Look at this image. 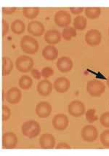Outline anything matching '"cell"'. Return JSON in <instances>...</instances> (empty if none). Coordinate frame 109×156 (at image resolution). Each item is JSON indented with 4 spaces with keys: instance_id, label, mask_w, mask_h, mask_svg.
I'll list each match as a JSON object with an SVG mask.
<instances>
[{
    "instance_id": "20",
    "label": "cell",
    "mask_w": 109,
    "mask_h": 156,
    "mask_svg": "<svg viewBox=\"0 0 109 156\" xmlns=\"http://www.w3.org/2000/svg\"><path fill=\"white\" fill-rule=\"evenodd\" d=\"M11 31L15 34H21L24 32L26 29L25 23L21 20H15L11 23Z\"/></svg>"
},
{
    "instance_id": "38",
    "label": "cell",
    "mask_w": 109,
    "mask_h": 156,
    "mask_svg": "<svg viewBox=\"0 0 109 156\" xmlns=\"http://www.w3.org/2000/svg\"><path fill=\"white\" fill-rule=\"evenodd\" d=\"M108 34H109V29H108Z\"/></svg>"
},
{
    "instance_id": "12",
    "label": "cell",
    "mask_w": 109,
    "mask_h": 156,
    "mask_svg": "<svg viewBox=\"0 0 109 156\" xmlns=\"http://www.w3.org/2000/svg\"><path fill=\"white\" fill-rule=\"evenodd\" d=\"M28 32L34 37H41L44 32V27L38 20L31 21L28 25Z\"/></svg>"
},
{
    "instance_id": "5",
    "label": "cell",
    "mask_w": 109,
    "mask_h": 156,
    "mask_svg": "<svg viewBox=\"0 0 109 156\" xmlns=\"http://www.w3.org/2000/svg\"><path fill=\"white\" fill-rule=\"evenodd\" d=\"M68 112L71 116L79 118L85 113V106L82 101L75 100L68 105Z\"/></svg>"
},
{
    "instance_id": "36",
    "label": "cell",
    "mask_w": 109,
    "mask_h": 156,
    "mask_svg": "<svg viewBox=\"0 0 109 156\" xmlns=\"http://www.w3.org/2000/svg\"><path fill=\"white\" fill-rule=\"evenodd\" d=\"M70 11L72 14L73 15H78L82 13V12L84 11V9L83 8H71L70 9Z\"/></svg>"
},
{
    "instance_id": "7",
    "label": "cell",
    "mask_w": 109,
    "mask_h": 156,
    "mask_svg": "<svg viewBox=\"0 0 109 156\" xmlns=\"http://www.w3.org/2000/svg\"><path fill=\"white\" fill-rule=\"evenodd\" d=\"M55 23L59 27H67L71 22V16L67 11L60 10L55 15Z\"/></svg>"
},
{
    "instance_id": "28",
    "label": "cell",
    "mask_w": 109,
    "mask_h": 156,
    "mask_svg": "<svg viewBox=\"0 0 109 156\" xmlns=\"http://www.w3.org/2000/svg\"><path fill=\"white\" fill-rule=\"evenodd\" d=\"M101 144L104 147H109V130H105L100 136Z\"/></svg>"
},
{
    "instance_id": "32",
    "label": "cell",
    "mask_w": 109,
    "mask_h": 156,
    "mask_svg": "<svg viewBox=\"0 0 109 156\" xmlns=\"http://www.w3.org/2000/svg\"><path fill=\"white\" fill-rule=\"evenodd\" d=\"M10 26L5 19H2V37H5L9 31Z\"/></svg>"
},
{
    "instance_id": "1",
    "label": "cell",
    "mask_w": 109,
    "mask_h": 156,
    "mask_svg": "<svg viewBox=\"0 0 109 156\" xmlns=\"http://www.w3.org/2000/svg\"><path fill=\"white\" fill-rule=\"evenodd\" d=\"M21 131L25 136L29 139L36 138L41 132V126L35 120H29L22 125Z\"/></svg>"
},
{
    "instance_id": "29",
    "label": "cell",
    "mask_w": 109,
    "mask_h": 156,
    "mask_svg": "<svg viewBox=\"0 0 109 156\" xmlns=\"http://www.w3.org/2000/svg\"><path fill=\"white\" fill-rule=\"evenodd\" d=\"M100 122L101 125L106 128H109V112H106L100 117Z\"/></svg>"
},
{
    "instance_id": "34",
    "label": "cell",
    "mask_w": 109,
    "mask_h": 156,
    "mask_svg": "<svg viewBox=\"0 0 109 156\" xmlns=\"http://www.w3.org/2000/svg\"><path fill=\"white\" fill-rule=\"evenodd\" d=\"M2 12L5 15H11L16 11V8H7V7H2Z\"/></svg>"
},
{
    "instance_id": "18",
    "label": "cell",
    "mask_w": 109,
    "mask_h": 156,
    "mask_svg": "<svg viewBox=\"0 0 109 156\" xmlns=\"http://www.w3.org/2000/svg\"><path fill=\"white\" fill-rule=\"evenodd\" d=\"M44 40L49 44H58L61 40V35L58 30L53 29L46 31L44 35Z\"/></svg>"
},
{
    "instance_id": "8",
    "label": "cell",
    "mask_w": 109,
    "mask_h": 156,
    "mask_svg": "<svg viewBox=\"0 0 109 156\" xmlns=\"http://www.w3.org/2000/svg\"><path fill=\"white\" fill-rule=\"evenodd\" d=\"M102 34L97 29L89 30L85 34V41L90 46H97L100 43Z\"/></svg>"
},
{
    "instance_id": "2",
    "label": "cell",
    "mask_w": 109,
    "mask_h": 156,
    "mask_svg": "<svg viewBox=\"0 0 109 156\" xmlns=\"http://www.w3.org/2000/svg\"><path fill=\"white\" fill-rule=\"evenodd\" d=\"M21 48L27 54H35L39 50V43L34 37L25 35L21 40Z\"/></svg>"
},
{
    "instance_id": "15",
    "label": "cell",
    "mask_w": 109,
    "mask_h": 156,
    "mask_svg": "<svg viewBox=\"0 0 109 156\" xmlns=\"http://www.w3.org/2000/svg\"><path fill=\"white\" fill-rule=\"evenodd\" d=\"M53 86L57 92L66 93L70 88V81L65 77H60L55 80Z\"/></svg>"
},
{
    "instance_id": "24",
    "label": "cell",
    "mask_w": 109,
    "mask_h": 156,
    "mask_svg": "<svg viewBox=\"0 0 109 156\" xmlns=\"http://www.w3.org/2000/svg\"><path fill=\"white\" fill-rule=\"evenodd\" d=\"M23 16L28 19H34L37 17L38 14L39 13V8H24L23 10Z\"/></svg>"
},
{
    "instance_id": "16",
    "label": "cell",
    "mask_w": 109,
    "mask_h": 156,
    "mask_svg": "<svg viewBox=\"0 0 109 156\" xmlns=\"http://www.w3.org/2000/svg\"><path fill=\"white\" fill-rule=\"evenodd\" d=\"M39 142L42 149H53L55 145V139L52 134L44 133L40 136Z\"/></svg>"
},
{
    "instance_id": "6",
    "label": "cell",
    "mask_w": 109,
    "mask_h": 156,
    "mask_svg": "<svg viewBox=\"0 0 109 156\" xmlns=\"http://www.w3.org/2000/svg\"><path fill=\"white\" fill-rule=\"evenodd\" d=\"M98 136V131L94 126L87 125L82 129V137L87 142H92Z\"/></svg>"
},
{
    "instance_id": "27",
    "label": "cell",
    "mask_w": 109,
    "mask_h": 156,
    "mask_svg": "<svg viewBox=\"0 0 109 156\" xmlns=\"http://www.w3.org/2000/svg\"><path fill=\"white\" fill-rule=\"evenodd\" d=\"M86 119L90 123L95 122L98 119V117L96 115V110L95 109H90L87 110V112H86Z\"/></svg>"
},
{
    "instance_id": "30",
    "label": "cell",
    "mask_w": 109,
    "mask_h": 156,
    "mask_svg": "<svg viewBox=\"0 0 109 156\" xmlns=\"http://www.w3.org/2000/svg\"><path fill=\"white\" fill-rule=\"evenodd\" d=\"M41 74H42V76L44 78H48L54 74V70H53L51 67L46 66V67L42 69Z\"/></svg>"
},
{
    "instance_id": "21",
    "label": "cell",
    "mask_w": 109,
    "mask_h": 156,
    "mask_svg": "<svg viewBox=\"0 0 109 156\" xmlns=\"http://www.w3.org/2000/svg\"><path fill=\"white\" fill-rule=\"evenodd\" d=\"M87 20L86 18L84 16H79L74 18L73 20V28L77 30H84L87 27Z\"/></svg>"
},
{
    "instance_id": "13",
    "label": "cell",
    "mask_w": 109,
    "mask_h": 156,
    "mask_svg": "<svg viewBox=\"0 0 109 156\" xmlns=\"http://www.w3.org/2000/svg\"><path fill=\"white\" fill-rule=\"evenodd\" d=\"M6 100L12 105L19 103L22 98L21 90L18 88H11L6 93Z\"/></svg>"
},
{
    "instance_id": "11",
    "label": "cell",
    "mask_w": 109,
    "mask_h": 156,
    "mask_svg": "<svg viewBox=\"0 0 109 156\" xmlns=\"http://www.w3.org/2000/svg\"><path fill=\"white\" fill-rule=\"evenodd\" d=\"M18 144V137L12 132H7L2 136V146L5 149H13Z\"/></svg>"
},
{
    "instance_id": "19",
    "label": "cell",
    "mask_w": 109,
    "mask_h": 156,
    "mask_svg": "<svg viewBox=\"0 0 109 156\" xmlns=\"http://www.w3.org/2000/svg\"><path fill=\"white\" fill-rule=\"evenodd\" d=\"M42 56L47 61H53L58 56V51L55 46L47 45L42 50Z\"/></svg>"
},
{
    "instance_id": "26",
    "label": "cell",
    "mask_w": 109,
    "mask_h": 156,
    "mask_svg": "<svg viewBox=\"0 0 109 156\" xmlns=\"http://www.w3.org/2000/svg\"><path fill=\"white\" fill-rule=\"evenodd\" d=\"M84 12L88 18L94 20L99 18L101 13V10L100 8H87Z\"/></svg>"
},
{
    "instance_id": "14",
    "label": "cell",
    "mask_w": 109,
    "mask_h": 156,
    "mask_svg": "<svg viewBox=\"0 0 109 156\" xmlns=\"http://www.w3.org/2000/svg\"><path fill=\"white\" fill-rule=\"evenodd\" d=\"M73 61L69 57L67 56H63L57 61V67L59 71L63 73H66V72L71 71L73 68Z\"/></svg>"
},
{
    "instance_id": "37",
    "label": "cell",
    "mask_w": 109,
    "mask_h": 156,
    "mask_svg": "<svg viewBox=\"0 0 109 156\" xmlns=\"http://www.w3.org/2000/svg\"><path fill=\"white\" fill-rule=\"evenodd\" d=\"M107 85H108V86L109 88V77L108 78V80H107Z\"/></svg>"
},
{
    "instance_id": "3",
    "label": "cell",
    "mask_w": 109,
    "mask_h": 156,
    "mask_svg": "<svg viewBox=\"0 0 109 156\" xmlns=\"http://www.w3.org/2000/svg\"><path fill=\"white\" fill-rule=\"evenodd\" d=\"M105 90H106V87L102 81L92 80L87 83V90L92 97H99L105 92Z\"/></svg>"
},
{
    "instance_id": "33",
    "label": "cell",
    "mask_w": 109,
    "mask_h": 156,
    "mask_svg": "<svg viewBox=\"0 0 109 156\" xmlns=\"http://www.w3.org/2000/svg\"><path fill=\"white\" fill-rule=\"evenodd\" d=\"M31 74L32 75V77L36 80H39L41 78V72H39V71L36 69H31Z\"/></svg>"
},
{
    "instance_id": "31",
    "label": "cell",
    "mask_w": 109,
    "mask_h": 156,
    "mask_svg": "<svg viewBox=\"0 0 109 156\" xmlns=\"http://www.w3.org/2000/svg\"><path fill=\"white\" fill-rule=\"evenodd\" d=\"M11 116V111L10 108L6 105L2 106V120L7 121Z\"/></svg>"
},
{
    "instance_id": "25",
    "label": "cell",
    "mask_w": 109,
    "mask_h": 156,
    "mask_svg": "<svg viewBox=\"0 0 109 156\" xmlns=\"http://www.w3.org/2000/svg\"><path fill=\"white\" fill-rule=\"evenodd\" d=\"M77 35V31L73 27H68L63 31V38L66 40H71Z\"/></svg>"
},
{
    "instance_id": "10",
    "label": "cell",
    "mask_w": 109,
    "mask_h": 156,
    "mask_svg": "<svg viewBox=\"0 0 109 156\" xmlns=\"http://www.w3.org/2000/svg\"><path fill=\"white\" fill-rule=\"evenodd\" d=\"M52 106L47 101H40L36 106V113L40 118H46L50 115Z\"/></svg>"
},
{
    "instance_id": "4",
    "label": "cell",
    "mask_w": 109,
    "mask_h": 156,
    "mask_svg": "<svg viewBox=\"0 0 109 156\" xmlns=\"http://www.w3.org/2000/svg\"><path fill=\"white\" fill-rule=\"evenodd\" d=\"M34 64V60L28 55H21L15 61L16 69L22 73H27L31 71Z\"/></svg>"
},
{
    "instance_id": "17",
    "label": "cell",
    "mask_w": 109,
    "mask_h": 156,
    "mask_svg": "<svg viewBox=\"0 0 109 156\" xmlns=\"http://www.w3.org/2000/svg\"><path fill=\"white\" fill-rule=\"evenodd\" d=\"M36 90L40 96H47L53 91V84L47 80H44L38 83Z\"/></svg>"
},
{
    "instance_id": "9",
    "label": "cell",
    "mask_w": 109,
    "mask_h": 156,
    "mask_svg": "<svg viewBox=\"0 0 109 156\" xmlns=\"http://www.w3.org/2000/svg\"><path fill=\"white\" fill-rule=\"evenodd\" d=\"M69 120L68 117L64 114H58L53 119V126L57 131H64L68 127Z\"/></svg>"
},
{
    "instance_id": "23",
    "label": "cell",
    "mask_w": 109,
    "mask_h": 156,
    "mask_svg": "<svg viewBox=\"0 0 109 156\" xmlns=\"http://www.w3.org/2000/svg\"><path fill=\"white\" fill-rule=\"evenodd\" d=\"M33 80L28 75H23L19 79L18 85L20 88L23 90H29L32 86Z\"/></svg>"
},
{
    "instance_id": "35",
    "label": "cell",
    "mask_w": 109,
    "mask_h": 156,
    "mask_svg": "<svg viewBox=\"0 0 109 156\" xmlns=\"http://www.w3.org/2000/svg\"><path fill=\"white\" fill-rule=\"evenodd\" d=\"M57 149H61V148H64V149H70L71 147H70L67 143L66 142H60L57 145L56 147Z\"/></svg>"
},
{
    "instance_id": "22",
    "label": "cell",
    "mask_w": 109,
    "mask_h": 156,
    "mask_svg": "<svg viewBox=\"0 0 109 156\" xmlns=\"http://www.w3.org/2000/svg\"><path fill=\"white\" fill-rule=\"evenodd\" d=\"M13 68V63L10 58L7 57L2 58V75L6 76L10 75Z\"/></svg>"
}]
</instances>
